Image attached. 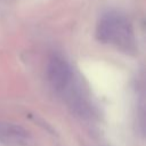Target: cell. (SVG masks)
<instances>
[{
  "label": "cell",
  "instance_id": "cell-1",
  "mask_svg": "<svg viewBox=\"0 0 146 146\" xmlns=\"http://www.w3.org/2000/svg\"><path fill=\"white\" fill-rule=\"evenodd\" d=\"M97 36L105 43H111L125 50L135 46L133 34L128 21L115 14H108L100 19L97 26Z\"/></svg>",
  "mask_w": 146,
  "mask_h": 146
},
{
  "label": "cell",
  "instance_id": "cell-2",
  "mask_svg": "<svg viewBox=\"0 0 146 146\" xmlns=\"http://www.w3.org/2000/svg\"><path fill=\"white\" fill-rule=\"evenodd\" d=\"M48 79L55 89H63L68 83L71 71L67 63L59 56H52L48 63Z\"/></svg>",
  "mask_w": 146,
  "mask_h": 146
},
{
  "label": "cell",
  "instance_id": "cell-3",
  "mask_svg": "<svg viewBox=\"0 0 146 146\" xmlns=\"http://www.w3.org/2000/svg\"><path fill=\"white\" fill-rule=\"evenodd\" d=\"M0 139L15 145H27L30 137L21 127L13 124H0Z\"/></svg>",
  "mask_w": 146,
  "mask_h": 146
}]
</instances>
